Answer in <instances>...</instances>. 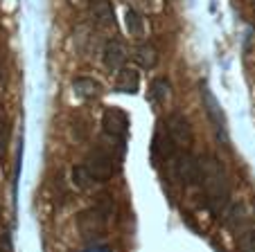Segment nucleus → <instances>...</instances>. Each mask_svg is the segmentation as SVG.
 Masks as SVG:
<instances>
[{
	"label": "nucleus",
	"instance_id": "obj_5",
	"mask_svg": "<svg viewBox=\"0 0 255 252\" xmlns=\"http://www.w3.org/2000/svg\"><path fill=\"white\" fill-rule=\"evenodd\" d=\"M203 104H206V113L208 117H210L212 126H215L217 135L222 138V142H226V119H224V113H222V106H219V101L215 99V95H212L210 90H208L206 86H203Z\"/></svg>",
	"mask_w": 255,
	"mask_h": 252
},
{
	"label": "nucleus",
	"instance_id": "obj_16",
	"mask_svg": "<svg viewBox=\"0 0 255 252\" xmlns=\"http://www.w3.org/2000/svg\"><path fill=\"white\" fill-rule=\"evenodd\" d=\"M240 250L242 252H255V228L246 230L240 237Z\"/></svg>",
	"mask_w": 255,
	"mask_h": 252
},
{
	"label": "nucleus",
	"instance_id": "obj_17",
	"mask_svg": "<svg viewBox=\"0 0 255 252\" xmlns=\"http://www.w3.org/2000/svg\"><path fill=\"white\" fill-rule=\"evenodd\" d=\"M70 5H75V7H84V5H91V0H70Z\"/></svg>",
	"mask_w": 255,
	"mask_h": 252
},
{
	"label": "nucleus",
	"instance_id": "obj_8",
	"mask_svg": "<svg viewBox=\"0 0 255 252\" xmlns=\"http://www.w3.org/2000/svg\"><path fill=\"white\" fill-rule=\"evenodd\" d=\"M72 88H75V95H77L79 99H95L102 92L100 84H97L95 79H91V77H79V79H75Z\"/></svg>",
	"mask_w": 255,
	"mask_h": 252
},
{
	"label": "nucleus",
	"instance_id": "obj_12",
	"mask_svg": "<svg viewBox=\"0 0 255 252\" xmlns=\"http://www.w3.org/2000/svg\"><path fill=\"white\" fill-rule=\"evenodd\" d=\"M125 27H127V32H129V36H135V38L144 36V18L135 9L125 11Z\"/></svg>",
	"mask_w": 255,
	"mask_h": 252
},
{
	"label": "nucleus",
	"instance_id": "obj_9",
	"mask_svg": "<svg viewBox=\"0 0 255 252\" xmlns=\"http://www.w3.org/2000/svg\"><path fill=\"white\" fill-rule=\"evenodd\" d=\"M91 11H93L97 23L104 25V27H113V25H116L111 0H91Z\"/></svg>",
	"mask_w": 255,
	"mask_h": 252
},
{
	"label": "nucleus",
	"instance_id": "obj_13",
	"mask_svg": "<svg viewBox=\"0 0 255 252\" xmlns=\"http://www.w3.org/2000/svg\"><path fill=\"white\" fill-rule=\"evenodd\" d=\"M244 221H246L244 207H242V205H233V207L228 209V214H226V225L228 228H233V230H237V228H242Z\"/></svg>",
	"mask_w": 255,
	"mask_h": 252
},
{
	"label": "nucleus",
	"instance_id": "obj_4",
	"mask_svg": "<svg viewBox=\"0 0 255 252\" xmlns=\"http://www.w3.org/2000/svg\"><path fill=\"white\" fill-rule=\"evenodd\" d=\"M165 129H167L169 138L174 140V144H176L181 151H190V149H192V142H194L192 126H190V122L181 113L169 115L167 122H165Z\"/></svg>",
	"mask_w": 255,
	"mask_h": 252
},
{
	"label": "nucleus",
	"instance_id": "obj_11",
	"mask_svg": "<svg viewBox=\"0 0 255 252\" xmlns=\"http://www.w3.org/2000/svg\"><path fill=\"white\" fill-rule=\"evenodd\" d=\"M135 61H138L140 68L151 70V68L158 63V52H156V48L151 43H142L135 48Z\"/></svg>",
	"mask_w": 255,
	"mask_h": 252
},
{
	"label": "nucleus",
	"instance_id": "obj_10",
	"mask_svg": "<svg viewBox=\"0 0 255 252\" xmlns=\"http://www.w3.org/2000/svg\"><path fill=\"white\" fill-rule=\"evenodd\" d=\"M172 97L169 92V81L167 79H154L149 86V99L154 106H165Z\"/></svg>",
	"mask_w": 255,
	"mask_h": 252
},
{
	"label": "nucleus",
	"instance_id": "obj_15",
	"mask_svg": "<svg viewBox=\"0 0 255 252\" xmlns=\"http://www.w3.org/2000/svg\"><path fill=\"white\" fill-rule=\"evenodd\" d=\"M72 180H75V185L77 187H82V189H86L88 185H91V176H88V171L84 169V165H79L75 171H72Z\"/></svg>",
	"mask_w": 255,
	"mask_h": 252
},
{
	"label": "nucleus",
	"instance_id": "obj_7",
	"mask_svg": "<svg viewBox=\"0 0 255 252\" xmlns=\"http://www.w3.org/2000/svg\"><path fill=\"white\" fill-rule=\"evenodd\" d=\"M140 88V75L135 68H122L118 72V79H116V90L118 92H129V95H135Z\"/></svg>",
	"mask_w": 255,
	"mask_h": 252
},
{
	"label": "nucleus",
	"instance_id": "obj_19",
	"mask_svg": "<svg viewBox=\"0 0 255 252\" xmlns=\"http://www.w3.org/2000/svg\"><path fill=\"white\" fill-rule=\"evenodd\" d=\"M91 252H106V250H91Z\"/></svg>",
	"mask_w": 255,
	"mask_h": 252
},
{
	"label": "nucleus",
	"instance_id": "obj_20",
	"mask_svg": "<svg viewBox=\"0 0 255 252\" xmlns=\"http://www.w3.org/2000/svg\"><path fill=\"white\" fill-rule=\"evenodd\" d=\"M140 2H149V0H140Z\"/></svg>",
	"mask_w": 255,
	"mask_h": 252
},
{
	"label": "nucleus",
	"instance_id": "obj_14",
	"mask_svg": "<svg viewBox=\"0 0 255 252\" xmlns=\"http://www.w3.org/2000/svg\"><path fill=\"white\" fill-rule=\"evenodd\" d=\"M7 142H9V126H7V117L0 113V160L7 153Z\"/></svg>",
	"mask_w": 255,
	"mask_h": 252
},
{
	"label": "nucleus",
	"instance_id": "obj_18",
	"mask_svg": "<svg viewBox=\"0 0 255 252\" xmlns=\"http://www.w3.org/2000/svg\"><path fill=\"white\" fill-rule=\"evenodd\" d=\"M0 252H11V248H9V243H7L5 248H0Z\"/></svg>",
	"mask_w": 255,
	"mask_h": 252
},
{
	"label": "nucleus",
	"instance_id": "obj_1",
	"mask_svg": "<svg viewBox=\"0 0 255 252\" xmlns=\"http://www.w3.org/2000/svg\"><path fill=\"white\" fill-rule=\"evenodd\" d=\"M199 185L203 187V196H206V205L219 214L226 209L231 203V180L224 169L222 160H217L215 156H206L201 160V180Z\"/></svg>",
	"mask_w": 255,
	"mask_h": 252
},
{
	"label": "nucleus",
	"instance_id": "obj_2",
	"mask_svg": "<svg viewBox=\"0 0 255 252\" xmlns=\"http://www.w3.org/2000/svg\"><path fill=\"white\" fill-rule=\"evenodd\" d=\"M125 144H118L111 140V147H97L84 162V169L88 171L93 182H106L120 167V156Z\"/></svg>",
	"mask_w": 255,
	"mask_h": 252
},
{
	"label": "nucleus",
	"instance_id": "obj_6",
	"mask_svg": "<svg viewBox=\"0 0 255 252\" xmlns=\"http://www.w3.org/2000/svg\"><path fill=\"white\" fill-rule=\"evenodd\" d=\"M102 63L109 72H120L127 63V50L120 41H109L102 52Z\"/></svg>",
	"mask_w": 255,
	"mask_h": 252
},
{
	"label": "nucleus",
	"instance_id": "obj_3",
	"mask_svg": "<svg viewBox=\"0 0 255 252\" xmlns=\"http://www.w3.org/2000/svg\"><path fill=\"white\" fill-rule=\"evenodd\" d=\"M102 129H104V135L109 140L118 144H125L127 140V133H129V115L125 113L122 108H106L102 113Z\"/></svg>",
	"mask_w": 255,
	"mask_h": 252
}]
</instances>
